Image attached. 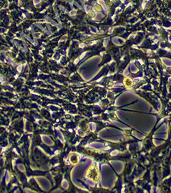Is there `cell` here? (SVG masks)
I'll use <instances>...</instances> for the list:
<instances>
[{
	"label": "cell",
	"mask_w": 171,
	"mask_h": 193,
	"mask_svg": "<svg viewBox=\"0 0 171 193\" xmlns=\"http://www.w3.org/2000/svg\"><path fill=\"white\" fill-rule=\"evenodd\" d=\"M87 176L91 180L97 181L98 178V171L95 166H92L87 172Z\"/></svg>",
	"instance_id": "1"
},
{
	"label": "cell",
	"mask_w": 171,
	"mask_h": 193,
	"mask_svg": "<svg viewBox=\"0 0 171 193\" xmlns=\"http://www.w3.org/2000/svg\"><path fill=\"white\" fill-rule=\"evenodd\" d=\"M70 160L72 163H77L78 161H79V160H78V158H77V155H73H73H70Z\"/></svg>",
	"instance_id": "2"
},
{
	"label": "cell",
	"mask_w": 171,
	"mask_h": 193,
	"mask_svg": "<svg viewBox=\"0 0 171 193\" xmlns=\"http://www.w3.org/2000/svg\"><path fill=\"white\" fill-rule=\"evenodd\" d=\"M124 84H125V85L126 86L129 87V86H131L132 84H133V83H132V81L130 79H129V82H126L125 80H124Z\"/></svg>",
	"instance_id": "3"
}]
</instances>
